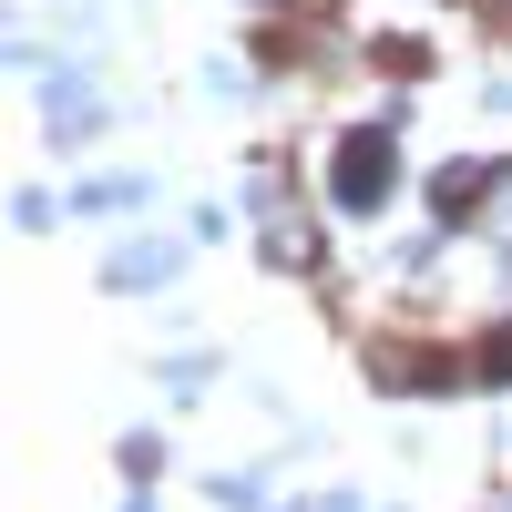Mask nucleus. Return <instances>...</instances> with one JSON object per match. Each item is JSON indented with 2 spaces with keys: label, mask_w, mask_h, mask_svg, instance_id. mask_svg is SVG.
I'll list each match as a JSON object with an SVG mask.
<instances>
[{
  "label": "nucleus",
  "mask_w": 512,
  "mask_h": 512,
  "mask_svg": "<svg viewBox=\"0 0 512 512\" xmlns=\"http://www.w3.org/2000/svg\"><path fill=\"white\" fill-rule=\"evenodd\" d=\"M390 185H400L390 134H349V144H338V205H359V216H369V205L390 195Z\"/></svg>",
  "instance_id": "nucleus-1"
},
{
  "label": "nucleus",
  "mask_w": 512,
  "mask_h": 512,
  "mask_svg": "<svg viewBox=\"0 0 512 512\" xmlns=\"http://www.w3.org/2000/svg\"><path fill=\"white\" fill-rule=\"evenodd\" d=\"M472 205H482V175H472V164H451V175H441V216L461 226V216H472Z\"/></svg>",
  "instance_id": "nucleus-2"
},
{
  "label": "nucleus",
  "mask_w": 512,
  "mask_h": 512,
  "mask_svg": "<svg viewBox=\"0 0 512 512\" xmlns=\"http://www.w3.org/2000/svg\"><path fill=\"white\" fill-rule=\"evenodd\" d=\"M369 62H379V72H400V82H410V72H431V52H420V41H379Z\"/></svg>",
  "instance_id": "nucleus-3"
}]
</instances>
